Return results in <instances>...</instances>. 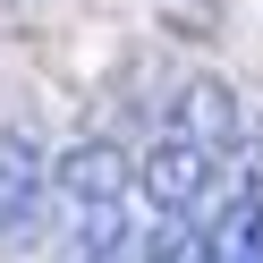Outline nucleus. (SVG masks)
Segmentation results:
<instances>
[{
    "label": "nucleus",
    "mask_w": 263,
    "mask_h": 263,
    "mask_svg": "<svg viewBox=\"0 0 263 263\" xmlns=\"http://www.w3.org/2000/svg\"><path fill=\"white\" fill-rule=\"evenodd\" d=\"M212 161H221V153H204L195 136L161 127V136L144 144V161H136V204H144V212H204Z\"/></svg>",
    "instance_id": "nucleus-1"
},
{
    "label": "nucleus",
    "mask_w": 263,
    "mask_h": 263,
    "mask_svg": "<svg viewBox=\"0 0 263 263\" xmlns=\"http://www.w3.org/2000/svg\"><path fill=\"white\" fill-rule=\"evenodd\" d=\"M119 195H136V161H127L119 144L85 136V144H68V153L51 161V204H60V212H85V204H119Z\"/></svg>",
    "instance_id": "nucleus-2"
},
{
    "label": "nucleus",
    "mask_w": 263,
    "mask_h": 263,
    "mask_svg": "<svg viewBox=\"0 0 263 263\" xmlns=\"http://www.w3.org/2000/svg\"><path fill=\"white\" fill-rule=\"evenodd\" d=\"M51 195V161L26 127H0V229L9 238H34V212Z\"/></svg>",
    "instance_id": "nucleus-3"
},
{
    "label": "nucleus",
    "mask_w": 263,
    "mask_h": 263,
    "mask_svg": "<svg viewBox=\"0 0 263 263\" xmlns=\"http://www.w3.org/2000/svg\"><path fill=\"white\" fill-rule=\"evenodd\" d=\"M170 127L195 136L204 153H229L238 144V93H229V77H187L178 102H170Z\"/></svg>",
    "instance_id": "nucleus-4"
},
{
    "label": "nucleus",
    "mask_w": 263,
    "mask_h": 263,
    "mask_svg": "<svg viewBox=\"0 0 263 263\" xmlns=\"http://www.w3.org/2000/svg\"><path fill=\"white\" fill-rule=\"evenodd\" d=\"M204 263H263V187L229 195L204 221Z\"/></svg>",
    "instance_id": "nucleus-5"
},
{
    "label": "nucleus",
    "mask_w": 263,
    "mask_h": 263,
    "mask_svg": "<svg viewBox=\"0 0 263 263\" xmlns=\"http://www.w3.org/2000/svg\"><path fill=\"white\" fill-rule=\"evenodd\" d=\"M136 263H204V212H161Z\"/></svg>",
    "instance_id": "nucleus-6"
}]
</instances>
